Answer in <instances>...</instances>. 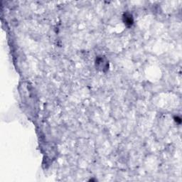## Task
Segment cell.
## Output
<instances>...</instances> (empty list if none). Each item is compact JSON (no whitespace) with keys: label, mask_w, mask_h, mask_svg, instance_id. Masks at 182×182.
Returning a JSON list of instances; mask_svg holds the SVG:
<instances>
[{"label":"cell","mask_w":182,"mask_h":182,"mask_svg":"<svg viewBox=\"0 0 182 182\" xmlns=\"http://www.w3.org/2000/svg\"><path fill=\"white\" fill-rule=\"evenodd\" d=\"M123 21L124 24L128 26V27H131L134 23L132 15L130 14V13H125L123 16Z\"/></svg>","instance_id":"6da1fadb"}]
</instances>
